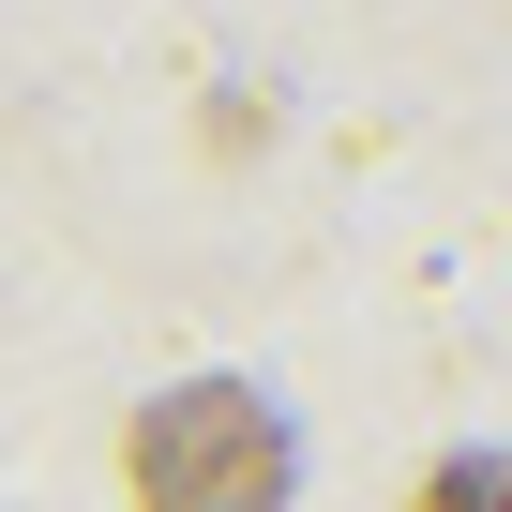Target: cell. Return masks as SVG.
I'll return each instance as SVG.
<instances>
[{"instance_id": "obj_1", "label": "cell", "mask_w": 512, "mask_h": 512, "mask_svg": "<svg viewBox=\"0 0 512 512\" xmlns=\"http://www.w3.org/2000/svg\"><path fill=\"white\" fill-rule=\"evenodd\" d=\"M121 482H136V512H287V422L241 377H181L136 422Z\"/></svg>"}, {"instance_id": "obj_2", "label": "cell", "mask_w": 512, "mask_h": 512, "mask_svg": "<svg viewBox=\"0 0 512 512\" xmlns=\"http://www.w3.org/2000/svg\"><path fill=\"white\" fill-rule=\"evenodd\" d=\"M422 512H512V467L467 452V467H422Z\"/></svg>"}]
</instances>
